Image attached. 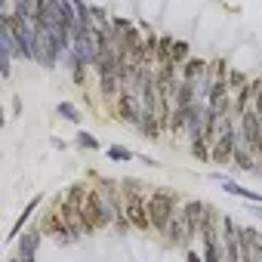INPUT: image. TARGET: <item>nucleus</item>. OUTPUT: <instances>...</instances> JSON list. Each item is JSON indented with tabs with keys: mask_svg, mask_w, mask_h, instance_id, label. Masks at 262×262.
Listing matches in <instances>:
<instances>
[{
	"mask_svg": "<svg viewBox=\"0 0 262 262\" xmlns=\"http://www.w3.org/2000/svg\"><path fill=\"white\" fill-rule=\"evenodd\" d=\"M108 158H111V161H133L136 155H133V151H129V148H120V145H111V148H108Z\"/></svg>",
	"mask_w": 262,
	"mask_h": 262,
	"instance_id": "nucleus-13",
	"label": "nucleus"
},
{
	"mask_svg": "<svg viewBox=\"0 0 262 262\" xmlns=\"http://www.w3.org/2000/svg\"><path fill=\"white\" fill-rule=\"evenodd\" d=\"M222 247H225V259H241V228L228 216H222Z\"/></svg>",
	"mask_w": 262,
	"mask_h": 262,
	"instance_id": "nucleus-5",
	"label": "nucleus"
},
{
	"mask_svg": "<svg viewBox=\"0 0 262 262\" xmlns=\"http://www.w3.org/2000/svg\"><path fill=\"white\" fill-rule=\"evenodd\" d=\"M56 111H59L65 120H71V123H80V111H77L71 102H59V105H56Z\"/></svg>",
	"mask_w": 262,
	"mask_h": 262,
	"instance_id": "nucleus-11",
	"label": "nucleus"
},
{
	"mask_svg": "<svg viewBox=\"0 0 262 262\" xmlns=\"http://www.w3.org/2000/svg\"><path fill=\"white\" fill-rule=\"evenodd\" d=\"M176 210H179V194H176V191L158 188V191L148 194V213H151V228H155V231L164 234Z\"/></svg>",
	"mask_w": 262,
	"mask_h": 262,
	"instance_id": "nucleus-2",
	"label": "nucleus"
},
{
	"mask_svg": "<svg viewBox=\"0 0 262 262\" xmlns=\"http://www.w3.org/2000/svg\"><path fill=\"white\" fill-rule=\"evenodd\" d=\"M10 4H13V13H16V16L31 19V22H37V19H40V13H37V4H34V0H10Z\"/></svg>",
	"mask_w": 262,
	"mask_h": 262,
	"instance_id": "nucleus-8",
	"label": "nucleus"
},
{
	"mask_svg": "<svg viewBox=\"0 0 262 262\" xmlns=\"http://www.w3.org/2000/svg\"><path fill=\"white\" fill-rule=\"evenodd\" d=\"M244 86H247V77H244L241 71H228V90H231V93H241Z\"/></svg>",
	"mask_w": 262,
	"mask_h": 262,
	"instance_id": "nucleus-12",
	"label": "nucleus"
},
{
	"mask_svg": "<svg viewBox=\"0 0 262 262\" xmlns=\"http://www.w3.org/2000/svg\"><path fill=\"white\" fill-rule=\"evenodd\" d=\"M164 237H167V241H170L173 247H188V244L194 241V231H191V225H188L185 207H179V210L173 213V219H170V225H167Z\"/></svg>",
	"mask_w": 262,
	"mask_h": 262,
	"instance_id": "nucleus-3",
	"label": "nucleus"
},
{
	"mask_svg": "<svg viewBox=\"0 0 262 262\" xmlns=\"http://www.w3.org/2000/svg\"><path fill=\"white\" fill-rule=\"evenodd\" d=\"M241 129H244L247 145H250V148H253V155H256V142H259V136H262V117L256 114V108H253V105H247V108H244V114H241Z\"/></svg>",
	"mask_w": 262,
	"mask_h": 262,
	"instance_id": "nucleus-4",
	"label": "nucleus"
},
{
	"mask_svg": "<svg viewBox=\"0 0 262 262\" xmlns=\"http://www.w3.org/2000/svg\"><path fill=\"white\" fill-rule=\"evenodd\" d=\"M204 74H207V62H201V59H185L179 65V77L182 80H198Z\"/></svg>",
	"mask_w": 262,
	"mask_h": 262,
	"instance_id": "nucleus-6",
	"label": "nucleus"
},
{
	"mask_svg": "<svg viewBox=\"0 0 262 262\" xmlns=\"http://www.w3.org/2000/svg\"><path fill=\"white\" fill-rule=\"evenodd\" d=\"M37 4V13H43V7H47V0H34Z\"/></svg>",
	"mask_w": 262,
	"mask_h": 262,
	"instance_id": "nucleus-16",
	"label": "nucleus"
},
{
	"mask_svg": "<svg viewBox=\"0 0 262 262\" xmlns=\"http://www.w3.org/2000/svg\"><path fill=\"white\" fill-rule=\"evenodd\" d=\"M37 207H40V198H31V204L25 207V213H22V216H19V222L13 225V231H10V241H13V237H19V228H22V225L28 222V216H31V213L37 210Z\"/></svg>",
	"mask_w": 262,
	"mask_h": 262,
	"instance_id": "nucleus-9",
	"label": "nucleus"
},
{
	"mask_svg": "<svg viewBox=\"0 0 262 262\" xmlns=\"http://www.w3.org/2000/svg\"><path fill=\"white\" fill-rule=\"evenodd\" d=\"M37 244H40V234H25L22 244H19V259H22V262H34Z\"/></svg>",
	"mask_w": 262,
	"mask_h": 262,
	"instance_id": "nucleus-7",
	"label": "nucleus"
},
{
	"mask_svg": "<svg viewBox=\"0 0 262 262\" xmlns=\"http://www.w3.org/2000/svg\"><path fill=\"white\" fill-rule=\"evenodd\" d=\"M170 59H173L176 65H182V62L188 59V43H185V40H176V43L170 47Z\"/></svg>",
	"mask_w": 262,
	"mask_h": 262,
	"instance_id": "nucleus-10",
	"label": "nucleus"
},
{
	"mask_svg": "<svg viewBox=\"0 0 262 262\" xmlns=\"http://www.w3.org/2000/svg\"><path fill=\"white\" fill-rule=\"evenodd\" d=\"M80 210H83V219H86V225H90V234L99 231V228H105V225H111V222L117 219L111 201L105 198V191H102L99 185L90 188V194H86V201L80 204Z\"/></svg>",
	"mask_w": 262,
	"mask_h": 262,
	"instance_id": "nucleus-1",
	"label": "nucleus"
},
{
	"mask_svg": "<svg viewBox=\"0 0 262 262\" xmlns=\"http://www.w3.org/2000/svg\"><path fill=\"white\" fill-rule=\"evenodd\" d=\"M77 145H83V148H99V142H96L90 133H77Z\"/></svg>",
	"mask_w": 262,
	"mask_h": 262,
	"instance_id": "nucleus-15",
	"label": "nucleus"
},
{
	"mask_svg": "<svg viewBox=\"0 0 262 262\" xmlns=\"http://www.w3.org/2000/svg\"><path fill=\"white\" fill-rule=\"evenodd\" d=\"M253 108H256V114L262 117V80H256V93H253V102H250Z\"/></svg>",
	"mask_w": 262,
	"mask_h": 262,
	"instance_id": "nucleus-14",
	"label": "nucleus"
}]
</instances>
